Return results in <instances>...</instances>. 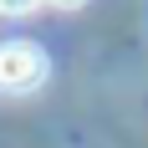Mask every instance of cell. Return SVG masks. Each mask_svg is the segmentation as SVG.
<instances>
[{
	"label": "cell",
	"mask_w": 148,
	"mask_h": 148,
	"mask_svg": "<svg viewBox=\"0 0 148 148\" xmlns=\"http://www.w3.org/2000/svg\"><path fill=\"white\" fill-rule=\"evenodd\" d=\"M46 72H51V61H46L41 46H31V41H5L0 46V97L36 92L46 82Z\"/></svg>",
	"instance_id": "obj_1"
},
{
	"label": "cell",
	"mask_w": 148,
	"mask_h": 148,
	"mask_svg": "<svg viewBox=\"0 0 148 148\" xmlns=\"http://www.w3.org/2000/svg\"><path fill=\"white\" fill-rule=\"evenodd\" d=\"M41 0H0V15H26V10H36Z\"/></svg>",
	"instance_id": "obj_2"
},
{
	"label": "cell",
	"mask_w": 148,
	"mask_h": 148,
	"mask_svg": "<svg viewBox=\"0 0 148 148\" xmlns=\"http://www.w3.org/2000/svg\"><path fill=\"white\" fill-rule=\"evenodd\" d=\"M46 5H56V10H82L87 0H46Z\"/></svg>",
	"instance_id": "obj_3"
}]
</instances>
